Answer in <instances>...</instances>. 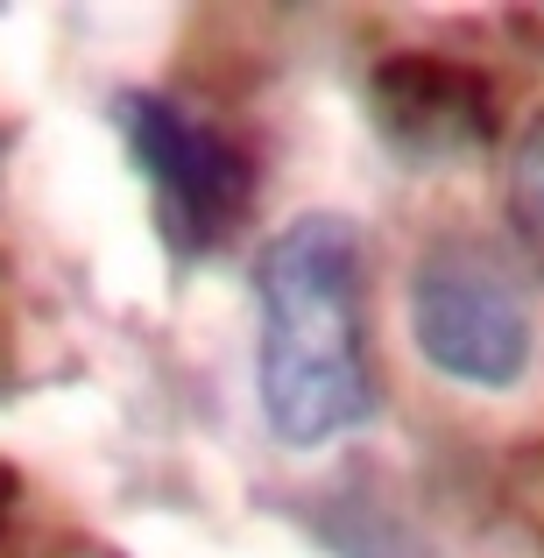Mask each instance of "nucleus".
<instances>
[{"label":"nucleus","mask_w":544,"mask_h":558,"mask_svg":"<svg viewBox=\"0 0 544 558\" xmlns=\"http://www.w3.org/2000/svg\"><path fill=\"white\" fill-rule=\"evenodd\" d=\"M262 417L283 446H326L375 410L367 368V262L361 227L340 213H304L262 247Z\"/></svg>","instance_id":"1"},{"label":"nucleus","mask_w":544,"mask_h":558,"mask_svg":"<svg viewBox=\"0 0 544 558\" xmlns=\"http://www.w3.org/2000/svg\"><path fill=\"white\" fill-rule=\"evenodd\" d=\"M410 332L418 354L460 389H517L537 340L509 269L467 241H438L410 269Z\"/></svg>","instance_id":"2"},{"label":"nucleus","mask_w":544,"mask_h":558,"mask_svg":"<svg viewBox=\"0 0 544 558\" xmlns=\"http://www.w3.org/2000/svg\"><path fill=\"white\" fill-rule=\"evenodd\" d=\"M113 121H121L128 156L142 163V178L156 191L164 233L184 255L219 247L247 219L255 170H247V156L233 149L213 121H198V113L170 107V99H156V93H128L121 107H113Z\"/></svg>","instance_id":"3"},{"label":"nucleus","mask_w":544,"mask_h":558,"mask_svg":"<svg viewBox=\"0 0 544 558\" xmlns=\"http://www.w3.org/2000/svg\"><path fill=\"white\" fill-rule=\"evenodd\" d=\"M375 99L382 142L396 156H418V163H452V156L488 149L495 107L481 93L474 71L446 64V57H389L367 85Z\"/></svg>","instance_id":"4"},{"label":"nucleus","mask_w":544,"mask_h":558,"mask_svg":"<svg viewBox=\"0 0 544 558\" xmlns=\"http://www.w3.org/2000/svg\"><path fill=\"white\" fill-rule=\"evenodd\" d=\"M509 219L544 255V113H531V128L517 135V156H509Z\"/></svg>","instance_id":"5"}]
</instances>
